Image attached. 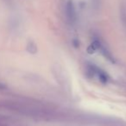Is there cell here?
<instances>
[{
	"label": "cell",
	"instance_id": "obj_3",
	"mask_svg": "<svg viewBox=\"0 0 126 126\" xmlns=\"http://www.w3.org/2000/svg\"><path fill=\"white\" fill-rule=\"evenodd\" d=\"M92 45L93 46L96 50H98L105 59H107L110 62H115V59H114L113 54L110 51L106 45H105V42L101 39V37L98 36L97 35H93L92 37Z\"/></svg>",
	"mask_w": 126,
	"mask_h": 126
},
{
	"label": "cell",
	"instance_id": "obj_6",
	"mask_svg": "<svg viewBox=\"0 0 126 126\" xmlns=\"http://www.w3.org/2000/svg\"><path fill=\"white\" fill-rule=\"evenodd\" d=\"M100 4V0H92V6L95 9L98 8Z\"/></svg>",
	"mask_w": 126,
	"mask_h": 126
},
{
	"label": "cell",
	"instance_id": "obj_2",
	"mask_svg": "<svg viewBox=\"0 0 126 126\" xmlns=\"http://www.w3.org/2000/svg\"><path fill=\"white\" fill-rule=\"evenodd\" d=\"M85 70H86L87 76L91 79H95L103 84L108 82L109 75L107 74V73L94 63L86 62L85 65Z\"/></svg>",
	"mask_w": 126,
	"mask_h": 126
},
{
	"label": "cell",
	"instance_id": "obj_1",
	"mask_svg": "<svg viewBox=\"0 0 126 126\" xmlns=\"http://www.w3.org/2000/svg\"><path fill=\"white\" fill-rule=\"evenodd\" d=\"M62 12L66 23L70 27L76 26L78 23V11L74 0H65L63 3Z\"/></svg>",
	"mask_w": 126,
	"mask_h": 126
},
{
	"label": "cell",
	"instance_id": "obj_7",
	"mask_svg": "<svg viewBox=\"0 0 126 126\" xmlns=\"http://www.w3.org/2000/svg\"><path fill=\"white\" fill-rule=\"evenodd\" d=\"M4 87H5V86H4V85H1V84H0V89H3V88H4Z\"/></svg>",
	"mask_w": 126,
	"mask_h": 126
},
{
	"label": "cell",
	"instance_id": "obj_5",
	"mask_svg": "<svg viewBox=\"0 0 126 126\" xmlns=\"http://www.w3.org/2000/svg\"><path fill=\"white\" fill-rule=\"evenodd\" d=\"M119 20L123 29L126 30V0H123L119 6Z\"/></svg>",
	"mask_w": 126,
	"mask_h": 126
},
{
	"label": "cell",
	"instance_id": "obj_4",
	"mask_svg": "<svg viewBox=\"0 0 126 126\" xmlns=\"http://www.w3.org/2000/svg\"><path fill=\"white\" fill-rule=\"evenodd\" d=\"M52 71H53V74H54V77L57 79L58 82L61 83V84L65 85V83L67 82V79H68V78L65 74L64 70L60 66L57 65L53 67Z\"/></svg>",
	"mask_w": 126,
	"mask_h": 126
}]
</instances>
